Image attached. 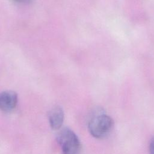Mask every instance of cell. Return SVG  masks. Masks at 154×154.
I'll return each mask as SVG.
<instances>
[{
    "label": "cell",
    "mask_w": 154,
    "mask_h": 154,
    "mask_svg": "<svg viewBox=\"0 0 154 154\" xmlns=\"http://www.w3.org/2000/svg\"><path fill=\"white\" fill-rule=\"evenodd\" d=\"M49 122L54 130H58L61 127L64 121V111L60 106H55L49 112Z\"/></svg>",
    "instance_id": "4"
},
{
    "label": "cell",
    "mask_w": 154,
    "mask_h": 154,
    "mask_svg": "<svg viewBox=\"0 0 154 154\" xmlns=\"http://www.w3.org/2000/svg\"><path fill=\"white\" fill-rule=\"evenodd\" d=\"M13 1L19 3H26V2H29L31 0H13Z\"/></svg>",
    "instance_id": "6"
},
{
    "label": "cell",
    "mask_w": 154,
    "mask_h": 154,
    "mask_svg": "<svg viewBox=\"0 0 154 154\" xmlns=\"http://www.w3.org/2000/svg\"><path fill=\"white\" fill-rule=\"evenodd\" d=\"M57 141L61 147L63 154H79L81 143L76 134L69 128H64L57 135Z\"/></svg>",
    "instance_id": "2"
},
{
    "label": "cell",
    "mask_w": 154,
    "mask_h": 154,
    "mask_svg": "<svg viewBox=\"0 0 154 154\" xmlns=\"http://www.w3.org/2000/svg\"><path fill=\"white\" fill-rule=\"evenodd\" d=\"M149 153L154 154V136L152 138L149 143Z\"/></svg>",
    "instance_id": "5"
},
{
    "label": "cell",
    "mask_w": 154,
    "mask_h": 154,
    "mask_svg": "<svg viewBox=\"0 0 154 154\" xmlns=\"http://www.w3.org/2000/svg\"><path fill=\"white\" fill-rule=\"evenodd\" d=\"M17 103V94L12 90H6L0 93V109L5 112L13 111Z\"/></svg>",
    "instance_id": "3"
},
{
    "label": "cell",
    "mask_w": 154,
    "mask_h": 154,
    "mask_svg": "<svg viewBox=\"0 0 154 154\" xmlns=\"http://www.w3.org/2000/svg\"><path fill=\"white\" fill-rule=\"evenodd\" d=\"M114 126V121L108 115L102 112L94 114L88 122V131L94 138L102 139L108 135Z\"/></svg>",
    "instance_id": "1"
}]
</instances>
